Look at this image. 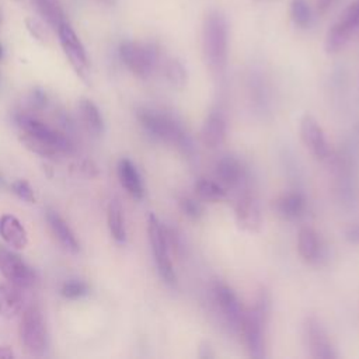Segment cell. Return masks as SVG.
Returning <instances> with one entry per match:
<instances>
[{
    "label": "cell",
    "mask_w": 359,
    "mask_h": 359,
    "mask_svg": "<svg viewBox=\"0 0 359 359\" xmlns=\"http://www.w3.org/2000/svg\"><path fill=\"white\" fill-rule=\"evenodd\" d=\"M57 34H59L60 45H62L69 62L72 63V66L74 67L77 74H80L83 79H86L87 72H88V60H87L84 46L81 45L79 36L76 35L73 28L66 21L57 28Z\"/></svg>",
    "instance_id": "11"
},
{
    "label": "cell",
    "mask_w": 359,
    "mask_h": 359,
    "mask_svg": "<svg viewBox=\"0 0 359 359\" xmlns=\"http://www.w3.org/2000/svg\"><path fill=\"white\" fill-rule=\"evenodd\" d=\"M332 0H318V8L320 10H325L330 4H331Z\"/></svg>",
    "instance_id": "35"
},
{
    "label": "cell",
    "mask_w": 359,
    "mask_h": 359,
    "mask_svg": "<svg viewBox=\"0 0 359 359\" xmlns=\"http://www.w3.org/2000/svg\"><path fill=\"white\" fill-rule=\"evenodd\" d=\"M147 234H149V243L154 255V262L161 279L168 285H174L177 280V276H175L172 261L170 257L171 245H170L167 229L161 224V222L153 213L147 216Z\"/></svg>",
    "instance_id": "5"
},
{
    "label": "cell",
    "mask_w": 359,
    "mask_h": 359,
    "mask_svg": "<svg viewBox=\"0 0 359 359\" xmlns=\"http://www.w3.org/2000/svg\"><path fill=\"white\" fill-rule=\"evenodd\" d=\"M17 121L21 129V142L35 154L55 158L73 150L70 139L45 122L28 115H20Z\"/></svg>",
    "instance_id": "1"
},
{
    "label": "cell",
    "mask_w": 359,
    "mask_h": 359,
    "mask_svg": "<svg viewBox=\"0 0 359 359\" xmlns=\"http://www.w3.org/2000/svg\"><path fill=\"white\" fill-rule=\"evenodd\" d=\"M300 137L314 157L321 160L328 157L330 144L327 142L325 133L318 121L310 114L303 115L300 119Z\"/></svg>",
    "instance_id": "13"
},
{
    "label": "cell",
    "mask_w": 359,
    "mask_h": 359,
    "mask_svg": "<svg viewBox=\"0 0 359 359\" xmlns=\"http://www.w3.org/2000/svg\"><path fill=\"white\" fill-rule=\"evenodd\" d=\"M236 222L240 229L248 233H258L262 227V212L258 199L250 194L244 192L236 202L234 208Z\"/></svg>",
    "instance_id": "14"
},
{
    "label": "cell",
    "mask_w": 359,
    "mask_h": 359,
    "mask_svg": "<svg viewBox=\"0 0 359 359\" xmlns=\"http://www.w3.org/2000/svg\"><path fill=\"white\" fill-rule=\"evenodd\" d=\"M165 77L177 88H184L188 81V73L178 59H170L165 63Z\"/></svg>",
    "instance_id": "27"
},
{
    "label": "cell",
    "mask_w": 359,
    "mask_h": 359,
    "mask_svg": "<svg viewBox=\"0 0 359 359\" xmlns=\"http://www.w3.org/2000/svg\"><path fill=\"white\" fill-rule=\"evenodd\" d=\"M0 236L13 248L24 250L28 244V234L21 222L13 215L0 217Z\"/></svg>",
    "instance_id": "16"
},
{
    "label": "cell",
    "mask_w": 359,
    "mask_h": 359,
    "mask_svg": "<svg viewBox=\"0 0 359 359\" xmlns=\"http://www.w3.org/2000/svg\"><path fill=\"white\" fill-rule=\"evenodd\" d=\"M100 1H102V3H107V4H111V3H114V0H100Z\"/></svg>",
    "instance_id": "36"
},
{
    "label": "cell",
    "mask_w": 359,
    "mask_h": 359,
    "mask_svg": "<svg viewBox=\"0 0 359 359\" xmlns=\"http://www.w3.org/2000/svg\"><path fill=\"white\" fill-rule=\"evenodd\" d=\"M60 292L66 299H80L88 293V286L81 280H69L63 283Z\"/></svg>",
    "instance_id": "30"
},
{
    "label": "cell",
    "mask_w": 359,
    "mask_h": 359,
    "mask_svg": "<svg viewBox=\"0 0 359 359\" xmlns=\"http://www.w3.org/2000/svg\"><path fill=\"white\" fill-rule=\"evenodd\" d=\"M20 338L25 351L31 355H42L46 346V327L41 310L29 306L20 321Z\"/></svg>",
    "instance_id": "7"
},
{
    "label": "cell",
    "mask_w": 359,
    "mask_h": 359,
    "mask_svg": "<svg viewBox=\"0 0 359 359\" xmlns=\"http://www.w3.org/2000/svg\"><path fill=\"white\" fill-rule=\"evenodd\" d=\"M137 119L153 137L175 144L185 153H191L194 150L189 136L185 133L182 126L171 116L157 111L142 109L137 112Z\"/></svg>",
    "instance_id": "4"
},
{
    "label": "cell",
    "mask_w": 359,
    "mask_h": 359,
    "mask_svg": "<svg viewBox=\"0 0 359 359\" xmlns=\"http://www.w3.org/2000/svg\"><path fill=\"white\" fill-rule=\"evenodd\" d=\"M195 192L201 201L210 203L220 202L226 196V188L217 181L209 178H199L195 182Z\"/></svg>",
    "instance_id": "25"
},
{
    "label": "cell",
    "mask_w": 359,
    "mask_h": 359,
    "mask_svg": "<svg viewBox=\"0 0 359 359\" xmlns=\"http://www.w3.org/2000/svg\"><path fill=\"white\" fill-rule=\"evenodd\" d=\"M118 177L126 192L135 199H142L144 195V187L140 174L135 164L129 158H122L118 164Z\"/></svg>",
    "instance_id": "18"
},
{
    "label": "cell",
    "mask_w": 359,
    "mask_h": 359,
    "mask_svg": "<svg viewBox=\"0 0 359 359\" xmlns=\"http://www.w3.org/2000/svg\"><path fill=\"white\" fill-rule=\"evenodd\" d=\"M226 133L227 125L224 115L220 111L209 112L201 129V139L203 144L208 147H217L224 142Z\"/></svg>",
    "instance_id": "15"
},
{
    "label": "cell",
    "mask_w": 359,
    "mask_h": 359,
    "mask_svg": "<svg viewBox=\"0 0 359 359\" xmlns=\"http://www.w3.org/2000/svg\"><path fill=\"white\" fill-rule=\"evenodd\" d=\"M359 29V0L351 3L341 14L339 20L328 29L325 36V50L328 53L339 52L351 36Z\"/></svg>",
    "instance_id": "8"
},
{
    "label": "cell",
    "mask_w": 359,
    "mask_h": 359,
    "mask_svg": "<svg viewBox=\"0 0 359 359\" xmlns=\"http://www.w3.org/2000/svg\"><path fill=\"white\" fill-rule=\"evenodd\" d=\"M303 338L311 358H316V359L338 358V353L335 352V348L332 346L325 328L323 327L321 321L317 317L310 316L306 318L303 324Z\"/></svg>",
    "instance_id": "9"
},
{
    "label": "cell",
    "mask_w": 359,
    "mask_h": 359,
    "mask_svg": "<svg viewBox=\"0 0 359 359\" xmlns=\"http://www.w3.org/2000/svg\"><path fill=\"white\" fill-rule=\"evenodd\" d=\"M178 206L181 209V212L192 220H198L203 215V208H202L201 202L191 196H181L178 199Z\"/></svg>",
    "instance_id": "29"
},
{
    "label": "cell",
    "mask_w": 359,
    "mask_h": 359,
    "mask_svg": "<svg viewBox=\"0 0 359 359\" xmlns=\"http://www.w3.org/2000/svg\"><path fill=\"white\" fill-rule=\"evenodd\" d=\"M273 209L282 219L296 220L306 209V199L300 192H287L273 201Z\"/></svg>",
    "instance_id": "17"
},
{
    "label": "cell",
    "mask_w": 359,
    "mask_h": 359,
    "mask_svg": "<svg viewBox=\"0 0 359 359\" xmlns=\"http://www.w3.org/2000/svg\"><path fill=\"white\" fill-rule=\"evenodd\" d=\"M297 251H299V255L307 262H314L318 259L321 252V243L314 229L306 226L299 230Z\"/></svg>",
    "instance_id": "21"
},
{
    "label": "cell",
    "mask_w": 359,
    "mask_h": 359,
    "mask_svg": "<svg viewBox=\"0 0 359 359\" xmlns=\"http://www.w3.org/2000/svg\"><path fill=\"white\" fill-rule=\"evenodd\" d=\"M199 358H203V359H206V358H213V352H212L209 344L203 342V344L201 345V348H199Z\"/></svg>",
    "instance_id": "33"
},
{
    "label": "cell",
    "mask_w": 359,
    "mask_h": 359,
    "mask_svg": "<svg viewBox=\"0 0 359 359\" xmlns=\"http://www.w3.org/2000/svg\"><path fill=\"white\" fill-rule=\"evenodd\" d=\"M213 297H215V302L217 303L226 323L233 330L240 331L243 318H244V311H243L240 300L237 299L233 289L230 286H227L226 283L219 282L213 287Z\"/></svg>",
    "instance_id": "12"
},
{
    "label": "cell",
    "mask_w": 359,
    "mask_h": 359,
    "mask_svg": "<svg viewBox=\"0 0 359 359\" xmlns=\"http://www.w3.org/2000/svg\"><path fill=\"white\" fill-rule=\"evenodd\" d=\"M269 313L271 297L265 290L259 293L255 304L248 311H244L240 331L243 332L248 353L252 358H265V327L268 324Z\"/></svg>",
    "instance_id": "3"
},
{
    "label": "cell",
    "mask_w": 359,
    "mask_h": 359,
    "mask_svg": "<svg viewBox=\"0 0 359 359\" xmlns=\"http://www.w3.org/2000/svg\"><path fill=\"white\" fill-rule=\"evenodd\" d=\"M290 15L293 22L300 28H307L311 24V8L306 0H292Z\"/></svg>",
    "instance_id": "28"
},
{
    "label": "cell",
    "mask_w": 359,
    "mask_h": 359,
    "mask_svg": "<svg viewBox=\"0 0 359 359\" xmlns=\"http://www.w3.org/2000/svg\"><path fill=\"white\" fill-rule=\"evenodd\" d=\"M14 352L10 346H0V358H13Z\"/></svg>",
    "instance_id": "34"
},
{
    "label": "cell",
    "mask_w": 359,
    "mask_h": 359,
    "mask_svg": "<svg viewBox=\"0 0 359 359\" xmlns=\"http://www.w3.org/2000/svg\"><path fill=\"white\" fill-rule=\"evenodd\" d=\"M0 272L8 283L27 289L35 283V272L22 261L20 255L0 245Z\"/></svg>",
    "instance_id": "10"
},
{
    "label": "cell",
    "mask_w": 359,
    "mask_h": 359,
    "mask_svg": "<svg viewBox=\"0 0 359 359\" xmlns=\"http://www.w3.org/2000/svg\"><path fill=\"white\" fill-rule=\"evenodd\" d=\"M215 174H216L217 182L222 184L224 188H234L243 180L241 164L238 163V160L230 156L222 157L216 163Z\"/></svg>",
    "instance_id": "19"
},
{
    "label": "cell",
    "mask_w": 359,
    "mask_h": 359,
    "mask_svg": "<svg viewBox=\"0 0 359 359\" xmlns=\"http://www.w3.org/2000/svg\"><path fill=\"white\" fill-rule=\"evenodd\" d=\"M22 307V296L20 287L8 283H0V316L11 318L20 313Z\"/></svg>",
    "instance_id": "22"
},
{
    "label": "cell",
    "mask_w": 359,
    "mask_h": 359,
    "mask_svg": "<svg viewBox=\"0 0 359 359\" xmlns=\"http://www.w3.org/2000/svg\"><path fill=\"white\" fill-rule=\"evenodd\" d=\"M119 56L126 67L142 79H146L153 73L158 60V52L153 45L133 41L121 43Z\"/></svg>",
    "instance_id": "6"
},
{
    "label": "cell",
    "mask_w": 359,
    "mask_h": 359,
    "mask_svg": "<svg viewBox=\"0 0 359 359\" xmlns=\"http://www.w3.org/2000/svg\"><path fill=\"white\" fill-rule=\"evenodd\" d=\"M202 48L206 65L215 73H222L227 65L229 28L224 14L210 10L203 21Z\"/></svg>",
    "instance_id": "2"
},
{
    "label": "cell",
    "mask_w": 359,
    "mask_h": 359,
    "mask_svg": "<svg viewBox=\"0 0 359 359\" xmlns=\"http://www.w3.org/2000/svg\"><path fill=\"white\" fill-rule=\"evenodd\" d=\"M79 111L86 129L94 136L101 135L104 130V122L97 105L88 98H81L79 104Z\"/></svg>",
    "instance_id": "23"
},
{
    "label": "cell",
    "mask_w": 359,
    "mask_h": 359,
    "mask_svg": "<svg viewBox=\"0 0 359 359\" xmlns=\"http://www.w3.org/2000/svg\"><path fill=\"white\" fill-rule=\"evenodd\" d=\"M46 220L49 223V227L52 229L53 234L56 236V238L60 241V244L72 251V252H77L79 251V241L74 236V233L72 231V229L69 227V224L62 219V216L55 212V210H48L46 212Z\"/></svg>",
    "instance_id": "20"
},
{
    "label": "cell",
    "mask_w": 359,
    "mask_h": 359,
    "mask_svg": "<svg viewBox=\"0 0 359 359\" xmlns=\"http://www.w3.org/2000/svg\"><path fill=\"white\" fill-rule=\"evenodd\" d=\"M39 14L46 20V22L57 29L66 20L63 8L59 0H34Z\"/></svg>",
    "instance_id": "26"
},
{
    "label": "cell",
    "mask_w": 359,
    "mask_h": 359,
    "mask_svg": "<svg viewBox=\"0 0 359 359\" xmlns=\"http://www.w3.org/2000/svg\"><path fill=\"white\" fill-rule=\"evenodd\" d=\"M1 55H3V50H1V46H0V57H1Z\"/></svg>",
    "instance_id": "37"
},
{
    "label": "cell",
    "mask_w": 359,
    "mask_h": 359,
    "mask_svg": "<svg viewBox=\"0 0 359 359\" xmlns=\"http://www.w3.org/2000/svg\"><path fill=\"white\" fill-rule=\"evenodd\" d=\"M345 238L352 244H359V224H352L345 230Z\"/></svg>",
    "instance_id": "32"
},
{
    "label": "cell",
    "mask_w": 359,
    "mask_h": 359,
    "mask_svg": "<svg viewBox=\"0 0 359 359\" xmlns=\"http://www.w3.org/2000/svg\"><path fill=\"white\" fill-rule=\"evenodd\" d=\"M11 189L13 192L21 198L22 201H27V202H31L34 203L36 201V196H35V192L34 189L31 188V185L25 181V180H17L13 182L11 185Z\"/></svg>",
    "instance_id": "31"
},
{
    "label": "cell",
    "mask_w": 359,
    "mask_h": 359,
    "mask_svg": "<svg viewBox=\"0 0 359 359\" xmlns=\"http://www.w3.org/2000/svg\"><path fill=\"white\" fill-rule=\"evenodd\" d=\"M107 220H108V229L112 238L118 243H125L126 240L125 217H123L122 205L118 199H112L109 202L108 210H107Z\"/></svg>",
    "instance_id": "24"
}]
</instances>
